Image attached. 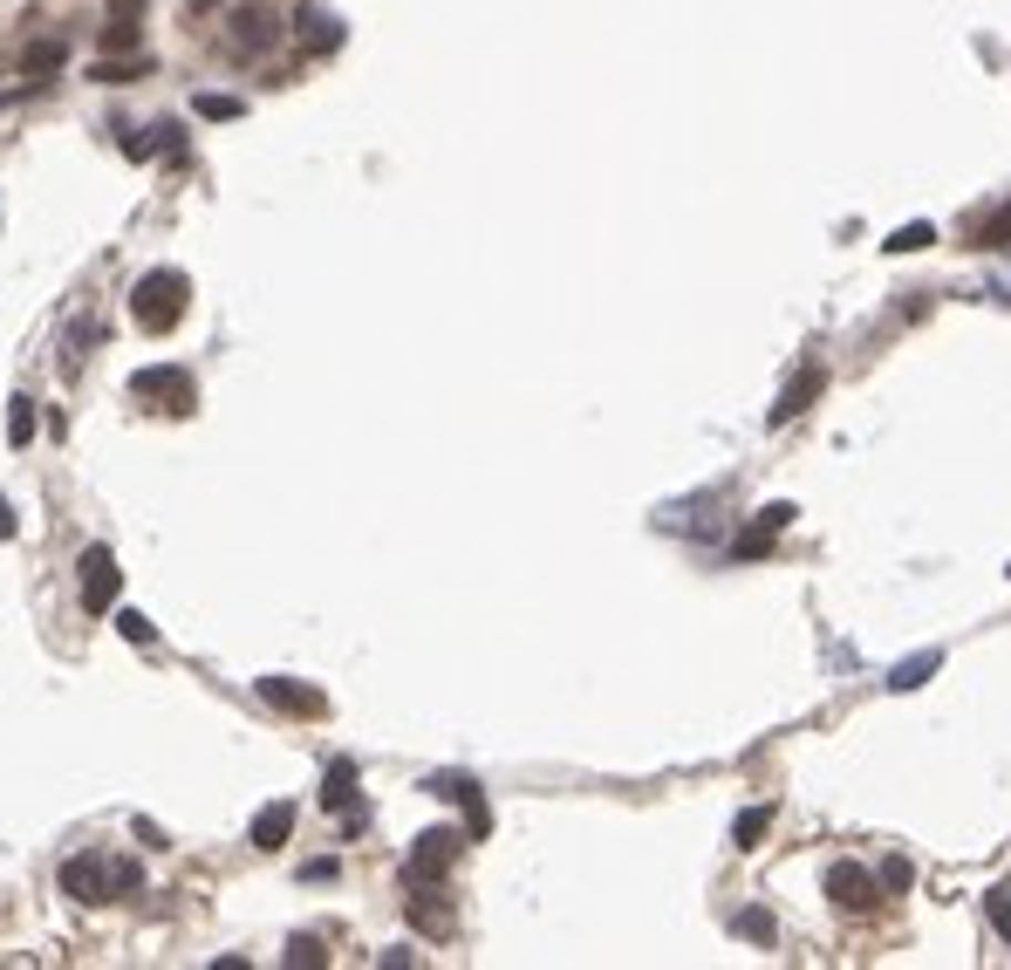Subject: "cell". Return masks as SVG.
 Here are the masks:
<instances>
[{
	"mask_svg": "<svg viewBox=\"0 0 1011 970\" xmlns=\"http://www.w3.org/2000/svg\"><path fill=\"white\" fill-rule=\"evenodd\" d=\"M131 396H157V411H178V417L198 403L192 376H185V370H172V362H151V370H137V376H131Z\"/></svg>",
	"mask_w": 1011,
	"mask_h": 970,
	"instance_id": "obj_4",
	"label": "cell"
},
{
	"mask_svg": "<svg viewBox=\"0 0 1011 970\" xmlns=\"http://www.w3.org/2000/svg\"><path fill=\"white\" fill-rule=\"evenodd\" d=\"M62 34H42V42H28V55H21V69L34 75V83H49V69H62Z\"/></svg>",
	"mask_w": 1011,
	"mask_h": 970,
	"instance_id": "obj_15",
	"label": "cell"
},
{
	"mask_svg": "<svg viewBox=\"0 0 1011 970\" xmlns=\"http://www.w3.org/2000/svg\"><path fill=\"white\" fill-rule=\"evenodd\" d=\"M978 247H991V254H998V247H1011V198H1004V206L978 226Z\"/></svg>",
	"mask_w": 1011,
	"mask_h": 970,
	"instance_id": "obj_22",
	"label": "cell"
},
{
	"mask_svg": "<svg viewBox=\"0 0 1011 970\" xmlns=\"http://www.w3.org/2000/svg\"><path fill=\"white\" fill-rule=\"evenodd\" d=\"M254 691H260V704H274V711H295V718H329V698H321L314 683H295V677H260Z\"/></svg>",
	"mask_w": 1011,
	"mask_h": 970,
	"instance_id": "obj_8",
	"label": "cell"
},
{
	"mask_svg": "<svg viewBox=\"0 0 1011 970\" xmlns=\"http://www.w3.org/2000/svg\"><path fill=\"white\" fill-rule=\"evenodd\" d=\"M301 875H308V881H336V855H321V861H308Z\"/></svg>",
	"mask_w": 1011,
	"mask_h": 970,
	"instance_id": "obj_31",
	"label": "cell"
},
{
	"mask_svg": "<svg viewBox=\"0 0 1011 970\" xmlns=\"http://www.w3.org/2000/svg\"><path fill=\"white\" fill-rule=\"evenodd\" d=\"M288 963H295V970H321V963H329V950H321L314 937H295V943H288Z\"/></svg>",
	"mask_w": 1011,
	"mask_h": 970,
	"instance_id": "obj_26",
	"label": "cell"
},
{
	"mask_svg": "<svg viewBox=\"0 0 1011 970\" xmlns=\"http://www.w3.org/2000/svg\"><path fill=\"white\" fill-rule=\"evenodd\" d=\"M881 247H888V254H922V247H937V226H929V219H916V226H896V233L881 239Z\"/></svg>",
	"mask_w": 1011,
	"mask_h": 970,
	"instance_id": "obj_18",
	"label": "cell"
},
{
	"mask_svg": "<svg viewBox=\"0 0 1011 970\" xmlns=\"http://www.w3.org/2000/svg\"><path fill=\"white\" fill-rule=\"evenodd\" d=\"M984 916H991V929H998V937L1011 943V888H991V896H984Z\"/></svg>",
	"mask_w": 1011,
	"mask_h": 970,
	"instance_id": "obj_25",
	"label": "cell"
},
{
	"mask_svg": "<svg viewBox=\"0 0 1011 970\" xmlns=\"http://www.w3.org/2000/svg\"><path fill=\"white\" fill-rule=\"evenodd\" d=\"M219 8H226V0H185V14H192V21H206V14H219Z\"/></svg>",
	"mask_w": 1011,
	"mask_h": 970,
	"instance_id": "obj_33",
	"label": "cell"
},
{
	"mask_svg": "<svg viewBox=\"0 0 1011 970\" xmlns=\"http://www.w3.org/2000/svg\"><path fill=\"white\" fill-rule=\"evenodd\" d=\"M137 34H144V28H137V14H110V21H103V55H131V49H137Z\"/></svg>",
	"mask_w": 1011,
	"mask_h": 970,
	"instance_id": "obj_16",
	"label": "cell"
},
{
	"mask_svg": "<svg viewBox=\"0 0 1011 970\" xmlns=\"http://www.w3.org/2000/svg\"><path fill=\"white\" fill-rule=\"evenodd\" d=\"M827 896H834V909H847V916H868L881 896H875V875L862 868V861H834L827 868Z\"/></svg>",
	"mask_w": 1011,
	"mask_h": 970,
	"instance_id": "obj_7",
	"label": "cell"
},
{
	"mask_svg": "<svg viewBox=\"0 0 1011 970\" xmlns=\"http://www.w3.org/2000/svg\"><path fill=\"white\" fill-rule=\"evenodd\" d=\"M739 560H759V554H773V534L765 527H752V534H739V547H732Z\"/></svg>",
	"mask_w": 1011,
	"mask_h": 970,
	"instance_id": "obj_29",
	"label": "cell"
},
{
	"mask_svg": "<svg viewBox=\"0 0 1011 970\" xmlns=\"http://www.w3.org/2000/svg\"><path fill=\"white\" fill-rule=\"evenodd\" d=\"M288 834H295V806L274 799V806H260V814H254V834H247V840L274 855V847H288Z\"/></svg>",
	"mask_w": 1011,
	"mask_h": 970,
	"instance_id": "obj_13",
	"label": "cell"
},
{
	"mask_svg": "<svg viewBox=\"0 0 1011 970\" xmlns=\"http://www.w3.org/2000/svg\"><path fill=\"white\" fill-rule=\"evenodd\" d=\"M116 629H124V642H151V636H157L151 616H137V609H116Z\"/></svg>",
	"mask_w": 1011,
	"mask_h": 970,
	"instance_id": "obj_27",
	"label": "cell"
},
{
	"mask_svg": "<svg viewBox=\"0 0 1011 970\" xmlns=\"http://www.w3.org/2000/svg\"><path fill=\"white\" fill-rule=\"evenodd\" d=\"M62 896L83 902V909L110 902V855H69L62 861Z\"/></svg>",
	"mask_w": 1011,
	"mask_h": 970,
	"instance_id": "obj_5",
	"label": "cell"
},
{
	"mask_svg": "<svg viewBox=\"0 0 1011 970\" xmlns=\"http://www.w3.org/2000/svg\"><path fill=\"white\" fill-rule=\"evenodd\" d=\"M821 390H827V370H821V362H806V370H799V376L780 390V403H773V424H793V417H799V411H806V403H814Z\"/></svg>",
	"mask_w": 1011,
	"mask_h": 970,
	"instance_id": "obj_12",
	"label": "cell"
},
{
	"mask_svg": "<svg viewBox=\"0 0 1011 970\" xmlns=\"http://www.w3.org/2000/svg\"><path fill=\"white\" fill-rule=\"evenodd\" d=\"M424 793L458 799V806H465V834H485V827H493V814H485V799H478V780H465V773H431Z\"/></svg>",
	"mask_w": 1011,
	"mask_h": 970,
	"instance_id": "obj_9",
	"label": "cell"
},
{
	"mask_svg": "<svg viewBox=\"0 0 1011 970\" xmlns=\"http://www.w3.org/2000/svg\"><path fill=\"white\" fill-rule=\"evenodd\" d=\"M280 34H288V21H280L274 8H260V0H247V8H233V21H226V49L239 55V62H254V55H267Z\"/></svg>",
	"mask_w": 1011,
	"mask_h": 970,
	"instance_id": "obj_2",
	"label": "cell"
},
{
	"mask_svg": "<svg viewBox=\"0 0 1011 970\" xmlns=\"http://www.w3.org/2000/svg\"><path fill=\"white\" fill-rule=\"evenodd\" d=\"M144 75V55H103L96 62V83H137Z\"/></svg>",
	"mask_w": 1011,
	"mask_h": 970,
	"instance_id": "obj_20",
	"label": "cell"
},
{
	"mask_svg": "<svg viewBox=\"0 0 1011 970\" xmlns=\"http://www.w3.org/2000/svg\"><path fill=\"white\" fill-rule=\"evenodd\" d=\"M14 527H21V519H14V506H8V493H0V540H14Z\"/></svg>",
	"mask_w": 1011,
	"mask_h": 970,
	"instance_id": "obj_32",
	"label": "cell"
},
{
	"mask_svg": "<svg viewBox=\"0 0 1011 970\" xmlns=\"http://www.w3.org/2000/svg\"><path fill=\"white\" fill-rule=\"evenodd\" d=\"M295 49H301V55H329V49H342V14H329V8H301V14H295Z\"/></svg>",
	"mask_w": 1011,
	"mask_h": 970,
	"instance_id": "obj_10",
	"label": "cell"
},
{
	"mask_svg": "<svg viewBox=\"0 0 1011 970\" xmlns=\"http://www.w3.org/2000/svg\"><path fill=\"white\" fill-rule=\"evenodd\" d=\"M881 881H888V888H896V896H902V888L916 881V868H909L902 855H888V861H881Z\"/></svg>",
	"mask_w": 1011,
	"mask_h": 970,
	"instance_id": "obj_30",
	"label": "cell"
},
{
	"mask_svg": "<svg viewBox=\"0 0 1011 970\" xmlns=\"http://www.w3.org/2000/svg\"><path fill=\"white\" fill-rule=\"evenodd\" d=\"M110 888H124V896H137V888H144V868H137V861H110Z\"/></svg>",
	"mask_w": 1011,
	"mask_h": 970,
	"instance_id": "obj_28",
	"label": "cell"
},
{
	"mask_svg": "<svg viewBox=\"0 0 1011 970\" xmlns=\"http://www.w3.org/2000/svg\"><path fill=\"white\" fill-rule=\"evenodd\" d=\"M458 855H465V834H458V827H431V834L411 840V861H403V875H411V888H424V881H437L444 868H452Z\"/></svg>",
	"mask_w": 1011,
	"mask_h": 970,
	"instance_id": "obj_3",
	"label": "cell"
},
{
	"mask_svg": "<svg viewBox=\"0 0 1011 970\" xmlns=\"http://www.w3.org/2000/svg\"><path fill=\"white\" fill-rule=\"evenodd\" d=\"M110 14H144V0H110Z\"/></svg>",
	"mask_w": 1011,
	"mask_h": 970,
	"instance_id": "obj_34",
	"label": "cell"
},
{
	"mask_svg": "<svg viewBox=\"0 0 1011 970\" xmlns=\"http://www.w3.org/2000/svg\"><path fill=\"white\" fill-rule=\"evenodd\" d=\"M34 437V396H14L8 403V444H28Z\"/></svg>",
	"mask_w": 1011,
	"mask_h": 970,
	"instance_id": "obj_23",
	"label": "cell"
},
{
	"mask_svg": "<svg viewBox=\"0 0 1011 970\" xmlns=\"http://www.w3.org/2000/svg\"><path fill=\"white\" fill-rule=\"evenodd\" d=\"M116 588H124V568H116V554H110V547H90V554H83V609H90V616H110Z\"/></svg>",
	"mask_w": 1011,
	"mask_h": 970,
	"instance_id": "obj_6",
	"label": "cell"
},
{
	"mask_svg": "<svg viewBox=\"0 0 1011 970\" xmlns=\"http://www.w3.org/2000/svg\"><path fill=\"white\" fill-rule=\"evenodd\" d=\"M185 308H192V280H185L178 267H151L137 288H131V314H137V329H144V336L178 329Z\"/></svg>",
	"mask_w": 1011,
	"mask_h": 970,
	"instance_id": "obj_1",
	"label": "cell"
},
{
	"mask_svg": "<svg viewBox=\"0 0 1011 970\" xmlns=\"http://www.w3.org/2000/svg\"><path fill=\"white\" fill-rule=\"evenodd\" d=\"M739 937H745V943H773L780 929H773V916H765V909H739Z\"/></svg>",
	"mask_w": 1011,
	"mask_h": 970,
	"instance_id": "obj_24",
	"label": "cell"
},
{
	"mask_svg": "<svg viewBox=\"0 0 1011 970\" xmlns=\"http://www.w3.org/2000/svg\"><path fill=\"white\" fill-rule=\"evenodd\" d=\"M192 110H198V116H206V124H233V116H239V110H247V103H239V96H219V90H206V96H198Z\"/></svg>",
	"mask_w": 1011,
	"mask_h": 970,
	"instance_id": "obj_21",
	"label": "cell"
},
{
	"mask_svg": "<svg viewBox=\"0 0 1011 970\" xmlns=\"http://www.w3.org/2000/svg\"><path fill=\"white\" fill-rule=\"evenodd\" d=\"M321 806H336V814H342V834L362 827V799H355V765L349 759L329 765V780H321Z\"/></svg>",
	"mask_w": 1011,
	"mask_h": 970,
	"instance_id": "obj_11",
	"label": "cell"
},
{
	"mask_svg": "<svg viewBox=\"0 0 1011 970\" xmlns=\"http://www.w3.org/2000/svg\"><path fill=\"white\" fill-rule=\"evenodd\" d=\"M411 922L424 929V937H444V929H452V909H444V902H424V896H411Z\"/></svg>",
	"mask_w": 1011,
	"mask_h": 970,
	"instance_id": "obj_19",
	"label": "cell"
},
{
	"mask_svg": "<svg viewBox=\"0 0 1011 970\" xmlns=\"http://www.w3.org/2000/svg\"><path fill=\"white\" fill-rule=\"evenodd\" d=\"M937 650H922V657H909V663H896V670H888V691H922V683L929 677H937Z\"/></svg>",
	"mask_w": 1011,
	"mask_h": 970,
	"instance_id": "obj_14",
	"label": "cell"
},
{
	"mask_svg": "<svg viewBox=\"0 0 1011 970\" xmlns=\"http://www.w3.org/2000/svg\"><path fill=\"white\" fill-rule=\"evenodd\" d=\"M765 834H773V806H745V814H739V827H732V840L752 855V847H759Z\"/></svg>",
	"mask_w": 1011,
	"mask_h": 970,
	"instance_id": "obj_17",
	"label": "cell"
}]
</instances>
